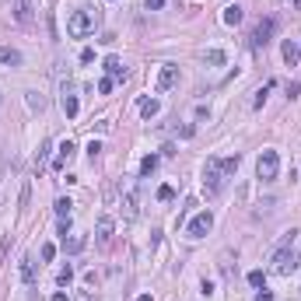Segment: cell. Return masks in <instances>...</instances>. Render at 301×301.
I'll return each mask as SVG.
<instances>
[{
    "label": "cell",
    "instance_id": "83f0119b",
    "mask_svg": "<svg viewBox=\"0 0 301 301\" xmlns=\"http://www.w3.org/2000/svg\"><path fill=\"white\" fill-rule=\"evenodd\" d=\"M112 84H116L112 77H102V81H98V91H102V95H109V91H112Z\"/></svg>",
    "mask_w": 301,
    "mask_h": 301
},
{
    "label": "cell",
    "instance_id": "f546056e",
    "mask_svg": "<svg viewBox=\"0 0 301 301\" xmlns=\"http://www.w3.org/2000/svg\"><path fill=\"white\" fill-rule=\"evenodd\" d=\"M298 95H301V84L291 81V84H287V98H298Z\"/></svg>",
    "mask_w": 301,
    "mask_h": 301
},
{
    "label": "cell",
    "instance_id": "277c9868",
    "mask_svg": "<svg viewBox=\"0 0 301 301\" xmlns=\"http://www.w3.org/2000/svg\"><path fill=\"white\" fill-rule=\"evenodd\" d=\"M277 172H280V158H277V150H263L259 161H256V175H259L263 182H273Z\"/></svg>",
    "mask_w": 301,
    "mask_h": 301
},
{
    "label": "cell",
    "instance_id": "9a60e30c",
    "mask_svg": "<svg viewBox=\"0 0 301 301\" xmlns=\"http://www.w3.org/2000/svg\"><path fill=\"white\" fill-rule=\"evenodd\" d=\"M74 150H77V147H74L70 140H63V144H60V154H56V161H53V168H63V165L74 158Z\"/></svg>",
    "mask_w": 301,
    "mask_h": 301
},
{
    "label": "cell",
    "instance_id": "ac0fdd59",
    "mask_svg": "<svg viewBox=\"0 0 301 301\" xmlns=\"http://www.w3.org/2000/svg\"><path fill=\"white\" fill-rule=\"evenodd\" d=\"M84 245H88V238H84V235H74V238H70V242H67V238H63V249H67V252H81V249H84Z\"/></svg>",
    "mask_w": 301,
    "mask_h": 301
},
{
    "label": "cell",
    "instance_id": "1f68e13d",
    "mask_svg": "<svg viewBox=\"0 0 301 301\" xmlns=\"http://www.w3.org/2000/svg\"><path fill=\"white\" fill-rule=\"evenodd\" d=\"M53 256H56V245H42V259H46V263H49V259H53Z\"/></svg>",
    "mask_w": 301,
    "mask_h": 301
},
{
    "label": "cell",
    "instance_id": "9c48e42d",
    "mask_svg": "<svg viewBox=\"0 0 301 301\" xmlns=\"http://www.w3.org/2000/svg\"><path fill=\"white\" fill-rule=\"evenodd\" d=\"M60 105H63V112H67V119H74V116H77V95H74L70 88H63V98H60Z\"/></svg>",
    "mask_w": 301,
    "mask_h": 301
},
{
    "label": "cell",
    "instance_id": "7402d4cb",
    "mask_svg": "<svg viewBox=\"0 0 301 301\" xmlns=\"http://www.w3.org/2000/svg\"><path fill=\"white\" fill-rule=\"evenodd\" d=\"M203 60H207L210 67H221V63H224V53H221V49H207V56H203Z\"/></svg>",
    "mask_w": 301,
    "mask_h": 301
},
{
    "label": "cell",
    "instance_id": "3957f363",
    "mask_svg": "<svg viewBox=\"0 0 301 301\" xmlns=\"http://www.w3.org/2000/svg\"><path fill=\"white\" fill-rule=\"evenodd\" d=\"M95 32V14L91 11H74L70 21H67V35L70 39H88Z\"/></svg>",
    "mask_w": 301,
    "mask_h": 301
},
{
    "label": "cell",
    "instance_id": "836d02e7",
    "mask_svg": "<svg viewBox=\"0 0 301 301\" xmlns=\"http://www.w3.org/2000/svg\"><path fill=\"white\" fill-rule=\"evenodd\" d=\"M256 301H273V294H270V291H266V287H263V291H259V294H256Z\"/></svg>",
    "mask_w": 301,
    "mask_h": 301
},
{
    "label": "cell",
    "instance_id": "d590c367",
    "mask_svg": "<svg viewBox=\"0 0 301 301\" xmlns=\"http://www.w3.org/2000/svg\"><path fill=\"white\" fill-rule=\"evenodd\" d=\"M137 301H154V298H150V294H140V298H137Z\"/></svg>",
    "mask_w": 301,
    "mask_h": 301
},
{
    "label": "cell",
    "instance_id": "ba28073f",
    "mask_svg": "<svg viewBox=\"0 0 301 301\" xmlns=\"http://www.w3.org/2000/svg\"><path fill=\"white\" fill-rule=\"evenodd\" d=\"M14 21L18 25H32L35 21V4L32 0H14Z\"/></svg>",
    "mask_w": 301,
    "mask_h": 301
},
{
    "label": "cell",
    "instance_id": "8992f818",
    "mask_svg": "<svg viewBox=\"0 0 301 301\" xmlns=\"http://www.w3.org/2000/svg\"><path fill=\"white\" fill-rule=\"evenodd\" d=\"M273 32H277V18H263V21L256 25V32H252V46L263 49V46L273 39Z\"/></svg>",
    "mask_w": 301,
    "mask_h": 301
},
{
    "label": "cell",
    "instance_id": "30bf717a",
    "mask_svg": "<svg viewBox=\"0 0 301 301\" xmlns=\"http://www.w3.org/2000/svg\"><path fill=\"white\" fill-rule=\"evenodd\" d=\"M112 228H116V221H112V217H98V245H109L112 242Z\"/></svg>",
    "mask_w": 301,
    "mask_h": 301
},
{
    "label": "cell",
    "instance_id": "74e56055",
    "mask_svg": "<svg viewBox=\"0 0 301 301\" xmlns=\"http://www.w3.org/2000/svg\"><path fill=\"white\" fill-rule=\"evenodd\" d=\"M0 102H4V98H0Z\"/></svg>",
    "mask_w": 301,
    "mask_h": 301
},
{
    "label": "cell",
    "instance_id": "5bb4252c",
    "mask_svg": "<svg viewBox=\"0 0 301 301\" xmlns=\"http://www.w3.org/2000/svg\"><path fill=\"white\" fill-rule=\"evenodd\" d=\"M21 63V53L11 49V46H0V67H18Z\"/></svg>",
    "mask_w": 301,
    "mask_h": 301
},
{
    "label": "cell",
    "instance_id": "4dcf8cb0",
    "mask_svg": "<svg viewBox=\"0 0 301 301\" xmlns=\"http://www.w3.org/2000/svg\"><path fill=\"white\" fill-rule=\"evenodd\" d=\"M98 150H102V144H98V140H91V144H88V154H91V161L98 158Z\"/></svg>",
    "mask_w": 301,
    "mask_h": 301
},
{
    "label": "cell",
    "instance_id": "4316f807",
    "mask_svg": "<svg viewBox=\"0 0 301 301\" xmlns=\"http://www.w3.org/2000/svg\"><path fill=\"white\" fill-rule=\"evenodd\" d=\"M172 196H175V189H172V186H161V189H158V200H165V203H168Z\"/></svg>",
    "mask_w": 301,
    "mask_h": 301
},
{
    "label": "cell",
    "instance_id": "5b68a950",
    "mask_svg": "<svg viewBox=\"0 0 301 301\" xmlns=\"http://www.w3.org/2000/svg\"><path fill=\"white\" fill-rule=\"evenodd\" d=\"M210 228H214V214L210 210H200L189 224H186V235H189V238H203Z\"/></svg>",
    "mask_w": 301,
    "mask_h": 301
},
{
    "label": "cell",
    "instance_id": "8d00e7d4",
    "mask_svg": "<svg viewBox=\"0 0 301 301\" xmlns=\"http://www.w3.org/2000/svg\"><path fill=\"white\" fill-rule=\"evenodd\" d=\"M0 4H4V0H0Z\"/></svg>",
    "mask_w": 301,
    "mask_h": 301
},
{
    "label": "cell",
    "instance_id": "2e32d148",
    "mask_svg": "<svg viewBox=\"0 0 301 301\" xmlns=\"http://www.w3.org/2000/svg\"><path fill=\"white\" fill-rule=\"evenodd\" d=\"M242 18H245V11L238 7V4H231V7H224V25H242Z\"/></svg>",
    "mask_w": 301,
    "mask_h": 301
},
{
    "label": "cell",
    "instance_id": "7c38bea8",
    "mask_svg": "<svg viewBox=\"0 0 301 301\" xmlns=\"http://www.w3.org/2000/svg\"><path fill=\"white\" fill-rule=\"evenodd\" d=\"M21 280H25V284H35V280H39V273H35V259H32V256H21Z\"/></svg>",
    "mask_w": 301,
    "mask_h": 301
},
{
    "label": "cell",
    "instance_id": "6da1fadb",
    "mask_svg": "<svg viewBox=\"0 0 301 301\" xmlns=\"http://www.w3.org/2000/svg\"><path fill=\"white\" fill-rule=\"evenodd\" d=\"M238 161H242L238 154H231V158H207V165H203V186H207V193H221L224 182L235 175Z\"/></svg>",
    "mask_w": 301,
    "mask_h": 301
},
{
    "label": "cell",
    "instance_id": "d6a6232c",
    "mask_svg": "<svg viewBox=\"0 0 301 301\" xmlns=\"http://www.w3.org/2000/svg\"><path fill=\"white\" fill-rule=\"evenodd\" d=\"M95 60V49H81V63H91Z\"/></svg>",
    "mask_w": 301,
    "mask_h": 301
},
{
    "label": "cell",
    "instance_id": "f1b7e54d",
    "mask_svg": "<svg viewBox=\"0 0 301 301\" xmlns=\"http://www.w3.org/2000/svg\"><path fill=\"white\" fill-rule=\"evenodd\" d=\"M144 7H147V11H161L165 0H144Z\"/></svg>",
    "mask_w": 301,
    "mask_h": 301
},
{
    "label": "cell",
    "instance_id": "e0dca14e",
    "mask_svg": "<svg viewBox=\"0 0 301 301\" xmlns=\"http://www.w3.org/2000/svg\"><path fill=\"white\" fill-rule=\"evenodd\" d=\"M70 210H74V203H70L67 196H60V200H56V217H60V221H70Z\"/></svg>",
    "mask_w": 301,
    "mask_h": 301
},
{
    "label": "cell",
    "instance_id": "484cf974",
    "mask_svg": "<svg viewBox=\"0 0 301 301\" xmlns=\"http://www.w3.org/2000/svg\"><path fill=\"white\" fill-rule=\"evenodd\" d=\"M270 88H273V81H270V84H263V88L256 91V109H259L263 102H266V95H270Z\"/></svg>",
    "mask_w": 301,
    "mask_h": 301
},
{
    "label": "cell",
    "instance_id": "d6986e66",
    "mask_svg": "<svg viewBox=\"0 0 301 301\" xmlns=\"http://www.w3.org/2000/svg\"><path fill=\"white\" fill-rule=\"evenodd\" d=\"M28 105H32V112H42L46 109V98L39 91H28Z\"/></svg>",
    "mask_w": 301,
    "mask_h": 301
},
{
    "label": "cell",
    "instance_id": "d4e9b609",
    "mask_svg": "<svg viewBox=\"0 0 301 301\" xmlns=\"http://www.w3.org/2000/svg\"><path fill=\"white\" fill-rule=\"evenodd\" d=\"M249 284H252V287H263V284H266V273H263V270H252V273H249Z\"/></svg>",
    "mask_w": 301,
    "mask_h": 301
},
{
    "label": "cell",
    "instance_id": "7a4b0ae2",
    "mask_svg": "<svg viewBox=\"0 0 301 301\" xmlns=\"http://www.w3.org/2000/svg\"><path fill=\"white\" fill-rule=\"evenodd\" d=\"M294 235H298V231H287V238L280 242V249H277V252H273V259H270V263H273V270H277L280 277H291V273L298 270V256H294V249H291Z\"/></svg>",
    "mask_w": 301,
    "mask_h": 301
},
{
    "label": "cell",
    "instance_id": "52a82bcc",
    "mask_svg": "<svg viewBox=\"0 0 301 301\" xmlns=\"http://www.w3.org/2000/svg\"><path fill=\"white\" fill-rule=\"evenodd\" d=\"M175 84H179V67H172V63H165V67L158 70V84H154V88H158V91L165 95V91H172Z\"/></svg>",
    "mask_w": 301,
    "mask_h": 301
},
{
    "label": "cell",
    "instance_id": "e575fe53",
    "mask_svg": "<svg viewBox=\"0 0 301 301\" xmlns=\"http://www.w3.org/2000/svg\"><path fill=\"white\" fill-rule=\"evenodd\" d=\"M49 301H70V298H67V294H63V291H56V294H53V298H49Z\"/></svg>",
    "mask_w": 301,
    "mask_h": 301
},
{
    "label": "cell",
    "instance_id": "44dd1931",
    "mask_svg": "<svg viewBox=\"0 0 301 301\" xmlns=\"http://www.w3.org/2000/svg\"><path fill=\"white\" fill-rule=\"evenodd\" d=\"M154 168H158V158H154V154H147V158L140 161V175H150Z\"/></svg>",
    "mask_w": 301,
    "mask_h": 301
},
{
    "label": "cell",
    "instance_id": "8fae6325",
    "mask_svg": "<svg viewBox=\"0 0 301 301\" xmlns=\"http://www.w3.org/2000/svg\"><path fill=\"white\" fill-rule=\"evenodd\" d=\"M105 70H109L112 81H126V67L119 63V56H109V60H105Z\"/></svg>",
    "mask_w": 301,
    "mask_h": 301
},
{
    "label": "cell",
    "instance_id": "cb8c5ba5",
    "mask_svg": "<svg viewBox=\"0 0 301 301\" xmlns=\"http://www.w3.org/2000/svg\"><path fill=\"white\" fill-rule=\"evenodd\" d=\"M70 280H74V270H70V266H63V270L56 273V284H60V287H67Z\"/></svg>",
    "mask_w": 301,
    "mask_h": 301
},
{
    "label": "cell",
    "instance_id": "603a6c76",
    "mask_svg": "<svg viewBox=\"0 0 301 301\" xmlns=\"http://www.w3.org/2000/svg\"><path fill=\"white\" fill-rule=\"evenodd\" d=\"M140 109H144V116L150 119V116H158V109H161V102H154V98H150V102H144Z\"/></svg>",
    "mask_w": 301,
    "mask_h": 301
},
{
    "label": "cell",
    "instance_id": "4fadbf2b",
    "mask_svg": "<svg viewBox=\"0 0 301 301\" xmlns=\"http://www.w3.org/2000/svg\"><path fill=\"white\" fill-rule=\"evenodd\" d=\"M123 217H126V221H133V217H137V193H133V189H126V193H123Z\"/></svg>",
    "mask_w": 301,
    "mask_h": 301
},
{
    "label": "cell",
    "instance_id": "ffe728a7",
    "mask_svg": "<svg viewBox=\"0 0 301 301\" xmlns=\"http://www.w3.org/2000/svg\"><path fill=\"white\" fill-rule=\"evenodd\" d=\"M298 56H301V53H298V46H294V42H284V60H287L291 67L298 63Z\"/></svg>",
    "mask_w": 301,
    "mask_h": 301
}]
</instances>
